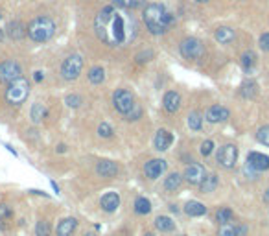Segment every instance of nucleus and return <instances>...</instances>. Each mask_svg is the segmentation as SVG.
Wrapping results in <instances>:
<instances>
[{
	"instance_id": "1",
	"label": "nucleus",
	"mask_w": 269,
	"mask_h": 236,
	"mask_svg": "<svg viewBox=\"0 0 269 236\" xmlns=\"http://www.w3.org/2000/svg\"><path fill=\"white\" fill-rule=\"evenodd\" d=\"M133 17L129 18L120 9L113 6L104 7L94 18V31L100 41H104L109 46H124L129 41H133L136 33Z\"/></svg>"
},
{
	"instance_id": "2",
	"label": "nucleus",
	"mask_w": 269,
	"mask_h": 236,
	"mask_svg": "<svg viewBox=\"0 0 269 236\" xmlns=\"http://www.w3.org/2000/svg\"><path fill=\"white\" fill-rule=\"evenodd\" d=\"M142 18H144V24H146L147 31L153 33V35H162V33H166L171 26L175 24V15L168 11L164 4H157V2L147 4L144 7Z\"/></svg>"
},
{
	"instance_id": "3",
	"label": "nucleus",
	"mask_w": 269,
	"mask_h": 236,
	"mask_svg": "<svg viewBox=\"0 0 269 236\" xmlns=\"http://www.w3.org/2000/svg\"><path fill=\"white\" fill-rule=\"evenodd\" d=\"M55 33V22L50 17H35L28 24V37L35 42L50 41Z\"/></svg>"
},
{
	"instance_id": "4",
	"label": "nucleus",
	"mask_w": 269,
	"mask_h": 236,
	"mask_svg": "<svg viewBox=\"0 0 269 236\" xmlns=\"http://www.w3.org/2000/svg\"><path fill=\"white\" fill-rule=\"evenodd\" d=\"M28 94H30V83H28V79H24L20 76L18 79H15V81H11V83L7 85L4 96H6V102L9 105L18 107V105H22L26 102Z\"/></svg>"
},
{
	"instance_id": "5",
	"label": "nucleus",
	"mask_w": 269,
	"mask_h": 236,
	"mask_svg": "<svg viewBox=\"0 0 269 236\" xmlns=\"http://www.w3.org/2000/svg\"><path fill=\"white\" fill-rule=\"evenodd\" d=\"M81 68H83V59H81V55H78V54L68 55L61 65L63 79H67V81L78 79V76L81 74Z\"/></svg>"
},
{
	"instance_id": "6",
	"label": "nucleus",
	"mask_w": 269,
	"mask_h": 236,
	"mask_svg": "<svg viewBox=\"0 0 269 236\" xmlns=\"http://www.w3.org/2000/svg\"><path fill=\"white\" fill-rule=\"evenodd\" d=\"M113 105H115V109H117L120 115L126 116L129 111L136 105V103H134L133 92L128 91V89H118V91L113 94Z\"/></svg>"
},
{
	"instance_id": "7",
	"label": "nucleus",
	"mask_w": 269,
	"mask_h": 236,
	"mask_svg": "<svg viewBox=\"0 0 269 236\" xmlns=\"http://www.w3.org/2000/svg\"><path fill=\"white\" fill-rule=\"evenodd\" d=\"M179 52L183 57L186 59H199L203 54H205V48H203V42L196 37H186L181 41L179 44Z\"/></svg>"
},
{
	"instance_id": "8",
	"label": "nucleus",
	"mask_w": 269,
	"mask_h": 236,
	"mask_svg": "<svg viewBox=\"0 0 269 236\" xmlns=\"http://www.w3.org/2000/svg\"><path fill=\"white\" fill-rule=\"evenodd\" d=\"M20 76H22V70H20V65L15 59H6L0 63V81L2 83L9 85Z\"/></svg>"
},
{
	"instance_id": "9",
	"label": "nucleus",
	"mask_w": 269,
	"mask_h": 236,
	"mask_svg": "<svg viewBox=\"0 0 269 236\" xmlns=\"http://www.w3.org/2000/svg\"><path fill=\"white\" fill-rule=\"evenodd\" d=\"M238 161V148L234 144H225L220 148L218 152V163L223 166V168H233L234 164Z\"/></svg>"
},
{
	"instance_id": "10",
	"label": "nucleus",
	"mask_w": 269,
	"mask_h": 236,
	"mask_svg": "<svg viewBox=\"0 0 269 236\" xmlns=\"http://www.w3.org/2000/svg\"><path fill=\"white\" fill-rule=\"evenodd\" d=\"M207 177V172H205V166L199 163L188 164L186 170H184V179L190 183V185H201Z\"/></svg>"
},
{
	"instance_id": "11",
	"label": "nucleus",
	"mask_w": 269,
	"mask_h": 236,
	"mask_svg": "<svg viewBox=\"0 0 269 236\" xmlns=\"http://www.w3.org/2000/svg\"><path fill=\"white\" fill-rule=\"evenodd\" d=\"M166 168H168V163H166L164 159H151V161L146 163V166H144V174H146V177H149V179H157V177H160L164 174Z\"/></svg>"
},
{
	"instance_id": "12",
	"label": "nucleus",
	"mask_w": 269,
	"mask_h": 236,
	"mask_svg": "<svg viewBox=\"0 0 269 236\" xmlns=\"http://www.w3.org/2000/svg\"><path fill=\"white\" fill-rule=\"evenodd\" d=\"M247 164L251 166L255 172H266L269 168V157L260 152H251L247 157Z\"/></svg>"
},
{
	"instance_id": "13",
	"label": "nucleus",
	"mask_w": 269,
	"mask_h": 236,
	"mask_svg": "<svg viewBox=\"0 0 269 236\" xmlns=\"http://www.w3.org/2000/svg\"><path fill=\"white\" fill-rule=\"evenodd\" d=\"M229 116H231V113H229L227 107H223V105H212V107H208L205 118L210 124H220V122H225Z\"/></svg>"
},
{
	"instance_id": "14",
	"label": "nucleus",
	"mask_w": 269,
	"mask_h": 236,
	"mask_svg": "<svg viewBox=\"0 0 269 236\" xmlns=\"http://www.w3.org/2000/svg\"><path fill=\"white\" fill-rule=\"evenodd\" d=\"M171 142H173V135L170 131H166V129H159L157 131V135H155V150L166 152L171 146Z\"/></svg>"
},
{
	"instance_id": "15",
	"label": "nucleus",
	"mask_w": 269,
	"mask_h": 236,
	"mask_svg": "<svg viewBox=\"0 0 269 236\" xmlns=\"http://www.w3.org/2000/svg\"><path fill=\"white\" fill-rule=\"evenodd\" d=\"M162 105L168 113H177L179 107H181V96L179 92L175 91H168L164 94V100H162Z\"/></svg>"
},
{
	"instance_id": "16",
	"label": "nucleus",
	"mask_w": 269,
	"mask_h": 236,
	"mask_svg": "<svg viewBox=\"0 0 269 236\" xmlns=\"http://www.w3.org/2000/svg\"><path fill=\"white\" fill-rule=\"evenodd\" d=\"M100 205H102V209H104L105 212H115L118 207H120V196H118L117 192H107V194L102 198Z\"/></svg>"
},
{
	"instance_id": "17",
	"label": "nucleus",
	"mask_w": 269,
	"mask_h": 236,
	"mask_svg": "<svg viewBox=\"0 0 269 236\" xmlns=\"http://www.w3.org/2000/svg\"><path fill=\"white\" fill-rule=\"evenodd\" d=\"M76 227H78V220L76 218H65V220L59 222L55 233H57V236H70L74 231H76Z\"/></svg>"
},
{
	"instance_id": "18",
	"label": "nucleus",
	"mask_w": 269,
	"mask_h": 236,
	"mask_svg": "<svg viewBox=\"0 0 269 236\" xmlns=\"http://www.w3.org/2000/svg\"><path fill=\"white\" fill-rule=\"evenodd\" d=\"M6 33L11 37V39L18 41V39H22V37L28 33V28H26L22 22H18V20H13V22H9V24H7Z\"/></svg>"
},
{
	"instance_id": "19",
	"label": "nucleus",
	"mask_w": 269,
	"mask_h": 236,
	"mask_svg": "<svg viewBox=\"0 0 269 236\" xmlns=\"http://www.w3.org/2000/svg\"><path fill=\"white\" fill-rule=\"evenodd\" d=\"M96 172L102 177H115L118 174V166L113 161H100L98 166H96Z\"/></svg>"
},
{
	"instance_id": "20",
	"label": "nucleus",
	"mask_w": 269,
	"mask_h": 236,
	"mask_svg": "<svg viewBox=\"0 0 269 236\" xmlns=\"http://www.w3.org/2000/svg\"><path fill=\"white\" fill-rule=\"evenodd\" d=\"M216 41L220 42V44H231V42L234 41V30H231V28H227V26H221V28H218L214 33Z\"/></svg>"
},
{
	"instance_id": "21",
	"label": "nucleus",
	"mask_w": 269,
	"mask_h": 236,
	"mask_svg": "<svg viewBox=\"0 0 269 236\" xmlns=\"http://www.w3.org/2000/svg\"><path fill=\"white\" fill-rule=\"evenodd\" d=\"M240 63H242V68H244L245 72L249 74L255 70V67H257V55H255V52H245V54H242V59H240Z\"/></svg>"
},
{
	"instance_id": "22",
	"label": "nucleus",
	"mask_w": 269,
	"mask_h": 236,
	"mask_svg": "<svg viewBox=\"0 0 269 236\" xmlns=\"http://www.w3.org/2000/svg\"><path fill=\"white\" fill-rule=\"evenodd\" d=\"M184 212L188 216H203V214H207V207L199 203V201H188L184 205Z\"/></svg>"
},
{
	"instance_id": "23",
	"label": "nucleus",
	"mask_w": 269,
	"mask_h": 236,
	"mask_svg": "<svg viewBox=\"0 0 269 236\" xmlns=\"http://www.w3.org/2000/svg\"><path fill=\"white\" fill-rule=\"evenodd\" d=\"M201 187V192L203 194H208V192H214L216 187H218V176L216 174H210V176L205 177V181L199 185Z\"/></svg>"
},
{
	"instance_id": "24",
	"label": "nucleus",
	"mask_w": 269,
	"mask_h": 236,
	"mask_svg": "<svg viewBox=\"0 0 269 236\" xmlns=\"http://www.w3.org/2000/svg\"><path fill=\"white\" fill-rule=\"evenodd\" d=\"M258 94V85H257V81H244L242 83V96H245V98H255Z\"/></svg>"
},
{
	"instance_id": "25",
	"label": "nucleus",
	"mask_w": 269,
	"mask_h": 236,
	"mask_svg": "<svg viewBox=\"0 0 269 236\" xmlns=\"http://www.w3.org/2000/svg\"><path fill=\"white\" fill-rule=\"evenodd\" d=\"M181 183H183V177L179 176V174H170V176L166 177L164 188L170 190V192H173V190H177V188L181 187Z\"/></svg>"
},
{
	"instance_id": "26",
	"label": "nucleus",
	"mask_w": 269,
	"mask_h": 236,
	"mask_svg": "<svg viewBox=\"0 0 269 236\" xmlns=\"http://www.w3.org/2000/svg\"><path fill=\"white\" fill-rule=\"evenodd\" d=\"M105 79V70L102 67H92L89 70V81L94 85H100Z\"/></svg>"
},
{
	"instance_id": "27",
	"label": "nucleus",
	"mask_w": 269,
	"mask_h": 236,
	"mask_svg": "<svg viewBox=\"0 0 269 236\" xmlns=\"http://www.w3.org/2000/svg\"><path fill=\"white\" fill-rule=\"evenodd\" d=\"M155 227L159 231H162V233H170V231H173L175 224H173L168 216H159V218L155 220Z\"/></svg>"
},
{
	"instance_id": "28",
	"label": "nucleus",
	"mask_w": 269,
	"mask_h": 236,
	"mask_svg": "<svg viewBox=\"0 0 269 236\" xmlns=\"http://www.w3.org/2000/svg\"><path fill=\"white\" fill-rule=\"evenodd\" d=\"M113 2L122 9H134V7H140L146 4V0H113Z\"/></svg>"
},
{
	"instance_id": "29",
	"label": "nucleus",
	"mask_w": 269,
	"mask_h": 236,
	"mask_svg": "<svg viewBox=\"0 0 269 236\" xmlns=\"http://www.w3.org/2000/svg\"><path fill=\"white\" fill-rule=\"evenodd\" d=\"M134 212L136 214H149L151 212V203L146 198H138L134 201Z\"/></svg>"
},
{
	"instance_id": "30",
	"label": "nucleus",
	"mask_w": 269,
	"mask_h": 236,
	"mask_svg": "<svg viewBox=\"0 0 269 236\" xmlns=\"http://www.w3.org/2000/svg\"><path fill=\"white\" fill-rule=\"evenodd\" d=\"M233 218H234V214H233V211H231L229 207H221L220 211L216 212V220L220 222V225H221V224H229V222H233Z\"/></svg>"
},
{
	"instance_id": "31",
	"label": "nucleus",
	"mask_w": 269,
	"mask_h": 236,
	"mask_svg": "<svg viewBox=\"0 0 269 236\" xmlns=\"http://www.w3.org/2000/svg\"><path fill=\"white\" fill-rule=\"evenodd\" d=\"M188 127H190V129H194V131H199V129H201V127H203L201 113H197V111L190 113V115H188Z\"/></svg>"
},
{
	"instance_id": "32",
	"label": "nucleus",
	"mask_w": 269,
	"mask_h": 236,
	"mask_svg": "<svg viewBox=\"0 0 269 236\" xmlns=\"http://www.w3.org/2000/svg\"><path fill=\"white\" fill-rule=\"evenodd\" d=\"M46 116V109H44L43 103H33V107H31V120L35 122H41Z\"/></svg>"
},
{
	"instance_id": "33",
	"label": "nucleus",
	"mask_w": 269,
	"mask_h": 236,
	"mask_svg": "<svg viewBox=\"0 0 269 236\" xmlns=\"http://www.w3.org/2000/svg\"><path fill=\"white\" fill-rule=\"evenodd\" d=\"M218 236H238V225H233L231 222L229 224H221Z\"/></svg>"
},
{
	"instance_id": "34",
	"label": "nucleus",
	"mask_w": 269,
	"mask_h": 236,
	"mask_svg": "<svg viewBox=\"0 0 269 236\" xmlns=\"http://www.w3.org/2000/svg\"><path fill=\"white\" fill-rule=\"evenodd\" d=\"M257 140L264 146H269V126H262L257 131Z\"/></svg>"
},
{
	"instance_id": "35",
	"label": "nucleus",
	"mask_w": 269,
	"mask_h": 236,
	"mask_svg": "<svg viewBox=\"0 0 269 236\" xmlns=\"http://www.w3.org/2000/svg\"><path fill=\"white\" fill-rule=\"evenodd\" d=\"M35 233H37V236H50V233H52V229H50V224H48V222H44V220H41V222L37 224V227H35Z\"/></svg>"
},
{
	"instance_id": "36",
	"label": "nucleus",
	"mask_w": 269,
	"mask_h": 236,
	"mask_svg": "<svg viewBox=\"0 0 269 236\" xmlns=\"http://www.w3.org/2000/svg\"><path fill=\"white\" fill-rule=\"evenodd\" d=\"M98 135H100V137H104V139H109V137H113V127H111L109 124H107V122L100 124Z\"/></svg>"
},
{
	"instance_id": "37",
	"label": "nucleus",
	"mask_w": 269,
	"mask_h": 236,
	"mask_svg": "<svg viewBox=\"0 0 269 236\" xmlns=\"http://www.w3.org/2000/svg\"><path fill=\"white\" fill-rule=\"evenodd\" d=\"M212 150H214V142H212V140H205L201 144V150H199V152H201L203 157H208V155L212 153Z\"/></svg>"
},
{
	"instance_id": "38",
	"label": "nucleus",
	"mask_w": 269,
	"mask_h": 236,
	"mask_svg": "<svg viewBox=\"0 0 269 236\" xmlns=\"http://www.w3.org/2000/svg\"><path fill=\"white\" fill-rule=\"evenodd\" d=\"M258 44H260V48H262L264 52H269V31H268V33H262V35H260V41H258Z\"/></svg>"
},
{
	"instance_id": "39",
	"label": "nucleus",
	"mask_w": 269,
	"mask_h": 236,
	"mask_svg": "<svg viewBox=\"0 0 269 236\" xmlns=\"http://www.w3.org/2000/svg\"><path fill=\"white\" fill-rule=\"evenodd\" d=\"M140 115H142V109L138 107V105H134L133 109L129 111L126 116H128V120H136V118H140Z\"/></svg>"
},
{
	"instance_id": "40",
	"label": "nucleus",
	"mask_w": 269,
	"mask_h": 236,
	"mask_svg": "<svg viewBox=\"0 0 269 236\" xmlns=\"http://www.w3.org/2000/svg\"><path fill=\"white\" fill-rule=\"evenodd\" d=\"M67 103L70 105V107H78L81 103V98L76 96V94H72V96H67Z\"/></svg>"
},
{
	"instance_id": "41",
	"label": "nucleus",
	"mask_w": 269,
	"mask_h": 236,
	"mask_svg": "<svg viewBox=\"0 0 269 236\" xmlns=\"http://www.w3.org/2000/svg\"><path fill=\"white\" fill-rule=\"evenodd\" d=\"M11 216V211L7 205H0V218H9Z\"/></svg>"
},
{
	"instance_id": "42",
	"label": "nucleus",
	"mask_w": 269,
	"mask_h": 236,
	"mask_svg": "<svg viewBox=\"0 0 269 236\" xmlns=\"http://www.w3.org/2000/svg\"><path fill=\"white\" fill-rule=\"evenodd\" d=\"M33 78H35V81H41L44 76H43V72H35V76H33Z\"/></svg>"
},
{
	"instance_id": "43",
	"label": "nucleus",
	"mask_w": 269,
	"mask_h": 236,
	"mask_svg": "<svg viewBox=\"0 0 269 236\" xmlns=\"http://www.w3.org/2000/svg\"><path fill=\"white\" fill-rule=\"evenodd\" d=\"M2 39H4V30L0 28V41H2Z\"/></svg>"
},
{
	"instance_id": "44",
	"label": "nucleus",
	"mask_w": 269,
	"mask_h": 236,
	"mask_svg": "<svg viewBox=\"0 0 269 236\" xmlns=\"http://www.w3.org/2000/svg\"><path fill=\"white\" fill-rule=\"evenodd\" d=\"M196 2H199V4H205V2H208V0H196Z\"/></svg>"
},
{
	"instance_id": "45",
	"label": "nucleus",
	"mask_w": 269,
	"mask_h": 236,
	"mask_svg": "<svg viewBox=\"0 0 269 236\" xmlns=\"http://www.w3.org/2000/svg\"><path fill=\"white\" fill-rule=\"evenodd\" d=\"M266 200L269 201V188H268V192H266Z\"/></svg>"
},
{
	"instance_id": "46",
	"label": "nucleus",
	"mask_w": 269,
	"mask_h": 236,
	"mask_svg": "<svg viewBox=\"0 0 269 236\" xmlns=\"http://www.w3.org/2000/svg\"><path fill=\"white\" fill-rule=\"evenodd\" d=\"M144 236H155V235H153V233H146Z\"/></svg>"
},
{
	"instance_id": "47",
	"label": "nucleus",
	"mask_w": 269,
	"mask_h": 236,
	"mask_svg": "<svg viewBox=\"0 0 269 236\" xmlns=\"http://www.w3.org/2000/svg\"><path fill=\"white\" fill-rule=\"evenodd\" d=\"M87 236H94V235H87Z\"/></svg>"
},
{
	"instance_id": "48",
	"label": "nucleus",
	"mask_w": 269,
	"mask_h": 236,
	"mask_svg": "<svg viewBox=\"0 0 269 236\" xmlns=\"http://www.w3.org/2000/svg\"><path fill=\"white\" fill-rule=\"evenodd\" d=\"M181 236H184V235H181Z\"/></svg>"
},
{
	"instance_id": "49",
	"label": "nucleus",
	"mask_w": 269,
	"mask_h": 236,
	"mask_svg": "<svg viewBox=\"0 0 269 236\" xmlns=\"http://www.w3.org/2000/svg\"><path fill=\"white\" fill-rule=\"evenodd\" d=\"M0 17H2V15H0Z\"/></svg>"
}]
</instances>
